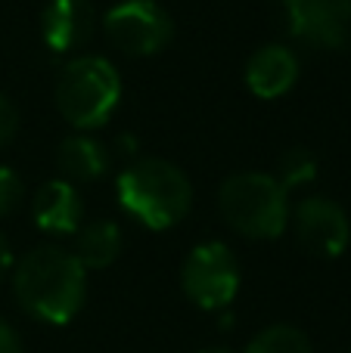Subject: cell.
Instances as JSON below:
<instances>
[{
  "instance_id": "1",
  "label": "cell",
  "mask_w": 351,
  "mask_h": 353,
  "mask_svg": "<svg viewBox=\"0 0 351 353\" xmlns=\"http://www.w3.org/2000/svg\"><path fill=\"white\" fill-rule=\"evenodd\" d=\"M12 294L37 323L66 325L81 313L87 298V270L59 245L31 248L12 267Z\"/></svg>"
},
{
  "instance_id": "2",
  "label": "cell",
  "mask_w": 351,
  "mask_h": 353,
  "mask_svg": "<svg viewBox=\"0 0 351 353\" xmlns=\"http://www.w3.org/2000/svg\"><path fill=\"white\" fill-rule=\"evenodd\" d=\"M118 205L146 230H171L190 214L193 186L178 165L165 159H137L115 180Z\"/></svg>"
},
{
  "instance_id": "3",
  "label": "cell",
  "mask_w": 351,
  "mask_h": 353,
  "mask_svg": "<svg viewBox=\"0 0 351 353\" xmlns=\"http://www.w3.org/2000/svg\"><path fill=\"white\" fill-rule=\"evenodd\" d=\"M56 109L78 134L103 128L122 103V74L103 56H75L56 78Z\"/></svg>"
},
{
  "instance_id": "4",
  "label": "cell",
  "mask_w": 351,
  "mask_h": 353,
  "mask_svg": "<svg viewBox=\"0 0 351 353\" xmlns=\"http://www.w3.org/2000/svg\"><path fill=\"white\" fill-rule=\"evenodd\" d=\"M218 208L230 230L246 239H277L290 230V192L274 174L243 171L221 183Z\"/></svg>"
},
{
  "instance_id": "5",
  "label": "cell",
  "mask_w": 351,
  "mask_h": 353,
  "mask_svg": "<svg viewBox=\"0 0 351 353\" xmlns=\"http://www.w3.org/2000/svg\"><path fill=\"white\" fill-rule=\"evenodd\" d=\"M184 294L202 310H224L240 292V263L224 242H199L180 270Z\"/></svg>"
},
{
  "instance_id": "6",
  "label": "cell",
  "mask_w": 351,
  "mask_h": 353,
  "mask_svg": "<svg viewBox=\"0 0 351 353\" xmlns=\"http://www.w3.org/2000/svg\"><path fill=\"white\" fill-rule=\"evenodd\" d=\"M103 31L112 47L128 56H155L171 43L174 22L155 0H122L103 16Z\"/></svg>"
},
{
  "instance_id": "7",
  "label": "cell",
  "mask_w": 351,
  "mask_h": 353,
  "mask_svg": "<svg viewBox=\"0 0 351 353\" xmlns=\"http://www.w3.org/2000/svg\"><path fill=\"white\" fill-rule=\"evenodd\" d=\"M290 226L296 232L298 245L314 257H339L348 248L351 223L342 205H336L327 195H308L290 211Z\"/></svg>"
},
{
  "instance_id": "8",
  "label": "cell",
  "mask_w": 351,
  "mask_h": 353,
  "mask_svg": "<svg viewBox=\"0 0 351 353\" xmlns=\"http://www.w3.org/2000/svg\"><path fill=\"white\" fill-rule=\"evenodd\" d=\"M290 34L308 47L342 50L351 37V0H283Z\"/></svg>"
},
{
  "instance_id": "9",
  "label": "cell",
  "mask_w": 351,
  "mask_h": 353,
  "mask_svg": "<svg viewBox=\"0 0 351 353\" xmlns=\"http://www.w3.org/2000/svg\"><path fill=\"white\" fill-rule=\"evenodd\" d=\"M93 25H97V12L91 0H50L41 12V37L56 56L84 47L93 34Z\"/></svg>"
},
{
  "instance_id": "10",
  "label": "cell",
  "mask_w": 351,
  "mask_h": 353,
  "mask_svg": "<svg viewBox=\"0 0 351 353\" xmlns=\"http://www.w3.org/2000/svg\"><path fill=\"white\" fill-rule=\"evenodd\" d=\"M298 56L290 47L265 43L246 62V87L258 99H280L298 84Z\"/></svg>"
},
{
  "instance_id": "11",
  "label": "cell",
  "mask_w": 351,
  "mask_h": 353,
  "mask_svg": "<svg viewBox=\"0 0 351 353\" xmlns=\"http://www.w3.org/2000/svg\"><path fill=\"white\" fill-rule=\"evenodd\" d=\"M31 217L41 232L50 236H75L81 230V217H84V205L75 189V183L47 180L31 199Z\"/></svg>"
},
{
  "instance_id": "12",
  "label": "cell",
  "mask_w": 351,
  "mask_h": 353,
  "mask_svg": "<svg viewBox=\"0 0 351 353\" xmlns=\"http://www.w3.org/2000/svg\"><path fill=\"white\" fill-rule=\"evenodd\" d=\"M56 165L68 183H93L109 171V149L91 134H72L56 149Z\"/></svg>"
},
{
  "instance_id": "13",
  "label": "cell",
  "mask_w": 351,
  "mask_h": 353,
  "mask_svg": "<svg viewBox=\"0 0 351 353\" xmlns=\"http://www.w3.org/2000/svg\"><path fill=\"white\" fill-rule=\"evenodd\" d=\"M78 245H75V257L84 263V270H106L118 261L122 254V226L115 220H91L81 223V230L75 232Z\"/></svg>"
},
{
  "instance_id": "14",
  "label": "cell",
  "mask_w": 351,
  "mask_h": 353,
  "mask_svg": "<svg viewBox=\"0 0 351 353\" xmlns=\"http://www.w3.org/2000/svg\"><path fill=\"white\" fill-rule=\"evenodd\" d=\"M246 353H314L311 341L296 325H267L252 341L246 344Z\"/></svg>"
},
{
  "instance_id": "15",
  "label": "cell",
  "mask_w": 351,
  "mask_h": 353,
  "mask_svg": "<svg viewBox=\"0 0 351 353\" xmlns=\"http://www.w3.org/2000/svg\"><path fill=\"white\" fill-rule=\"evenodd\" d=\"M277 183L286 189V192H292V189H302L308 186V183H314L317 176V159L308 152L305 146H292L286 149L283 155H280L277 161Z\"/></svg>"
},
{
  "instance_id": "16",
  "label": "cell",
  "mask_w": 351,
  "mask_h": 353,
  "mask_svg": "<svg viewBox=\"0 0 351 353\" xmlns=\"http://www.w3.org/2000/svg\"><path fill=\"white\" fill-rule=\"evenodd\" d=\"M25 199V186H22V176H19L12 168L0 165V217L12 214Z\"/></svg>"
},
{
  "instance_id": "17",
  "label": "cell",
  "mask_w": 351,
  "mask_h": 353,
  "mask_svg": "<svg viewBox=\"0 0 351 353\" xmlns=\"http://www.w3.org/2000/svg\"><path fill=\"white\" fill-rule=\"evenodd\" d=\"M16 128H19V112H16V105H12L10 99L0 93V146H6V143L16 137Z\"/></svg>"
},
{
  "instance_id": "18",
  "label": "cell",
  "mask_w": 351,
  "mask_h": 353,
  "mask_svg": "<svg viewBox=\"0 0 351 353\" xmlns=\"http://www.w3.org/2000/svg\"><path fill=\"white\" fill-rule=\"evenodd\" d=\"M0 353H25L19 332L12 329V325L6 323L3 316H0Z\"/></svg>"
},
{
  "instance_id": "19",
  "label": "cell",
  "mask_w": 351,
  "mask_h": 353,
  "mask_svg": "<svg viewBox=\"0 0 351 353\" xmlns=\"http://www.w3.org/2000/svg\"><path fill=\"white\" fill-rule=\"evenodd\" d=\"M12 267V251H10V242L0 236V279L6 276V270Z\"/></svg>"
},
{
  "instance_id": "20",
  "label": "cell",
  "mask_w": 351,
  "mask_h": 353,
  "mask_svg": "<svg viewBox=\"0 0 351 353\" xmlns=\"http://www.w3.org/2000/svg\"><path fill=\"white\" fill-rule=\"evenodd\" d=\"M199 353H230L227 347H209V350H199Z\"/></svg>"
}]
</instances>
